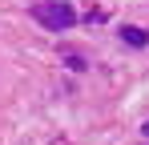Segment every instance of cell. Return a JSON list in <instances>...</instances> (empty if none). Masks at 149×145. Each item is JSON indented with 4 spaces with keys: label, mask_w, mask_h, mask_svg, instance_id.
I'll use <instances>...</instances> for the list:
<instances>
[{
    "label": "cell",
    "mask_w": 149,
    "mask_h": 145,
    "mask_svg": "<svg viewBox=\"0 0 149 145\" xmlns=\"http://www.w3.org/2000/svg\"><path fill=\"white\" fill-rule=\"evenodd\" d=\"M32 20L52 28V32H65L77 24V12L65 4V0H45V4H32Z\"/></svg>",
    "instance_id": "obj_1"
},
{
    "label": "cell",
    "mask_w": 149,
    "mask_h": 145,
    "mask_svg": "<svg viewBox=\"0 0 149 145\" xmlns=\"http://www.w3.org/2000/svg\"><path fill=\"white\" fill-rule=\"evenodd\" d=\"M121 40H125L129 48H145V45H149V32H145V28H133V24H125V28H121Z\"/></svg>",
    "instance_id": "obj_2"
},
{
    "label": "cell",
    "mask_w": 149,
    "mask_h": 145,
    "mask_svg": "<svg viewBox=\"0 0 149 145\" xmlns=\"http://www.w3.org/2000/svg\"><path fill=\"white\" fill-rule=\"evenodd\" d=\"M145 137H149V121H145Z\"/></svg>",
    "instance_id": "obj_3"
}]
</instances>
